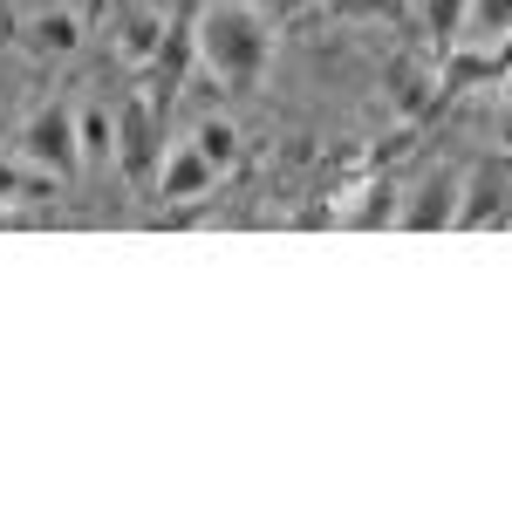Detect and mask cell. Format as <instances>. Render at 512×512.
Instances as JSON below:
<instances>
[{"mask_svg": "<svg viewBox=\"0 0 512 512\" xmlns=\"http://www.w3.org/2000/svg\"><path fill=\"white\" fill-rule=\"evenodd\" d=\"M192 55L198 69L233 89V96H253L267 62H274V21L260 0H205L192 14Z\"/></svg>", "mask_w": 512, "mask_h": 512, "instance_id": "1", "label": "cell"}, {"mask_svg": "<svg viewBox=\"0 0 512 512\" xmlns=\"http://www.w3.org/2000/svg\"><path fill=\"white\" fill-rule=\"evenodd\" d=\"M506 82H512V76H506ZM506 103H512V89H506Z\"/></svg>", "mask_w": 512, "mask_h": 512, "instance_id": "19", "label": "cell"}, {"mask_svg": "<svg viewBox=\"0 0 512 512\" xmlns=\"http://www.w3.org/2000/svg\"><path fill=\"white\" fill-rule=\"evenodd\" d=\"M144 7H158V14H164V7H171V0H144Z\"/></svg>", "mask_w": 512, "mask_h": 512, "instance_id": "18", "label": "cell"}, {"mask_svg": "<svg viewBox=\"0 0 512 512\" xmlns=\"http://www.w3.org/2000/svg\"><path fill=\"white\" fill-rule=\"evenodd\" d=\"M458 192H465V178H458L451 164H437L431 178L410 192V205L396 212V226H403V233H444V226L458 219Z\"/></svg>", "mask_w": 512, "mask_h": 512, "instance_id": "4", "label": "cell"}, {"mask_svg": "<svg viewBox=\"0 0 512 512\" xmlns=\"http://www.w3.org/2000/svg\"><path fill=\"white\" fill-rule=\"evenodd\" d=\"M472 21V0H424V28L437 35V48H458Z\"/></svg>", "mask_w": 512, "mask_h": 512, "instance_id": "10", "label": "cell"}, {"mask_svg": "<svg viewBox=\"0 0 512 512\" xmlns=\"http://www.w3.org/2000/svg\"><path fill=\"white\" fill-rule=\"evenodd\" d=\"M21 192V171H14V164H0V198H14Z\"/></svg>", "mask_w": 512, "mask_h": 512, "instance_id": "17", "label": "cell"}, {"mask_svg": "<svg viewBox=\"0 0 512 512\" xmlns=\"http://www.w3.org/2000/svg\"><path fill=\"white\" fill-rule=\"evenodd\" d=\"M390 82H396V103H403V110H424V103H431V89H437V76H424V62H417V55H403V62L390 69ZM437 96H444V89H437Z\"/></svg>", "mask_w": 512, "mask_h": 512, "instance_id": "11", "label": "cell"}, {"mask_svg": "<svg viewBox=\"0 0 512 512\" xmlns=\"http://www.w3.org/2000/svg\"><path fill=\"white\" fill-rule=\"evenodd\" d=\"M76 41H82V21L69 14V7H48V14L28 21V48L48 55V62H55V55H76Z\"/></svg>", "mask_w": 512, "mask_h": 512, "instance_id": "8", "label": "cell"}, {"mask_svg": "<svg viewBox=\"0 0 512 512\" xmlns=\"http://www.w3.org/2000/svg\"><path fill=\"white\" fill-rule=\"evenodd\" d=\"M21 158L48 171V178H76L82 171V144H76V110L62 103H41L35 117L21 123Z\"/></svg>", "mask_w": 512, "mask_h": 512, "instance_id": "2", "label": "cell"}, {"mask_svg": "<svg viewBox=\"0 0 512 512\" xmlns=\"http://www.w3.org/2000/svg\"><path fill=\"white\" fill-rule=\"evenodd\" d=\"M403 0H342V14H362V21H396Z\"/></svg>", "mask_w": 512, "mask_h": 512, "instance_id": "15", "label": "cell"}, {"mask_svg": "<svg viewBox=\"0 0 512 512\" xmlns=\"http://www.w3.org/2000/svg\"><path fill=\"white\" fill-rule=\"evenodd\" d=\"M192 144L205 151V158H212V171H226V164H233V151H239V130H233L226 117H205Z\"/></svg>", "mask_w": 512, "mask_h": 512, "instance_id": "13", "label": "cell"}, {"mask_svg": "<svg viewBox=\"0 0 512 512\" xmlns=\"http://www.w3.org/2000/svg\"><path fill=\"white\" fill-rule=\"evenodd\" d=\"M492 76H499V82L512 76V28H506L499 41H492Z\"/></svg>", "mask_w": 512, "mask_h": 512, "instance_id": "16", "label": "cell"}, {"mask_svg": "<svg viewBox=\"0 0 512 512\" xmlns=\"http://www.w3.org/2000/svg\"><path fill=\"white\" fill-rule=\"evenodd\" d=\"M506 198H512V185H506V171H492V164H478L472 178H465V192H458V233H485V226H506Z\"/></svg>", "mask_w": 512, "mask_h": 512, "instance_id": "5", "label": "cell"}, {"mask_svg": "<svg viewBox=\"0 0 512 512\" xmlns=\"http://www.w3.org/2000/svg\"><path fill=\"white\" fill-rule=\"evenodd\" d=\"M158 41H164V21H158V7H144V14H130V21H123L117 55L130 62V69H144V62L158 55Z\"/></svg>", "mask_w": 512, "mask_h": 512, "instance_id": "9", "label": "cell"}, {"mask_svg": "<svg viewBox=\"0 0 512 512\" xmlns=\"http://www.w3.org/2000/svg\"><path fill=\"white\" fill-rule=\"evenodd\" d=\"M158 158H164V117L137 96V103L117 110V164H123L130 185H151L158 178Z\"/></svg>", "mask_w": 512, "mask_h": 512, "instance_id": "3", "label": "cell"}, {"mask_svg": "<svg viewBox=\"0 0 512 512\" xmlns=\"http://www.w3.org/2000/svg\"><path fill=\"white\" fill-rule=\"evenodd\" d=\"M219 171H212V158L198 151V144H171L158 158V178H151V192L158 198H198L205 185H212Z\"/></svg>", "mask_w": 512, "mask_h": 512, "instance_id": "6", "label": "cell"}, {"mask_svg": "<svg viewBox=\"0 0 512 512\" xmlns=\"http://www.w3.org/2000/svg\"><path fill=\"white\" fill-rule=\"evenodd\" d=\"M76 144H82V171H110V158H117V117L103 103H89L76 117Z\"/></svg>", "mask_w": 512, "mask_h": 512, "instance_id": "7", "label": "cell"}, {"mask_svg": "<svg viewBox=\"0 0 512 512\" xmlns=\"http://www.w3.org/2000/svg\"><path fill=\"white\" fill-rule=\"evenodd\" d=\"M512 28V0H472V21H465V41H499Z\"/></svg>", "mask_w": 512, "mask_h": 512, "instance_id": "14", "label": "cell"}, {"mask_svg": "<svg viewBox=\"0 0 512 512\" xmlns=\"http://www.w3.org/2000/svg\"><path fill=\"white\" fill-rule=\"evenodd\" d=\"M472 82H499V76H492V55H458V48H444L437 89H472Z\"/></svg>", "mask_w": 512, "mask_h": 512, "instance_id": "12", "label": "cell"}]
</instances>
